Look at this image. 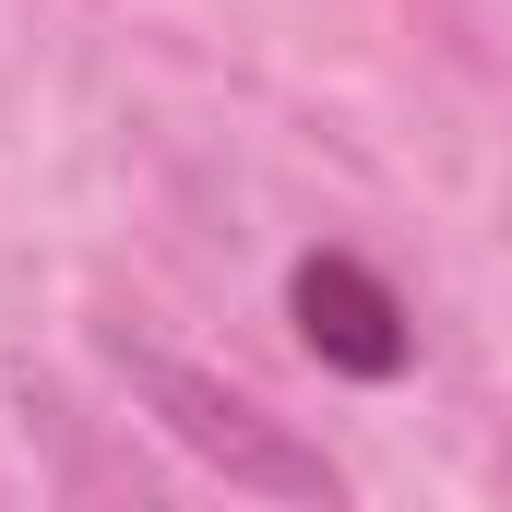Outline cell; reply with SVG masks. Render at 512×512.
Segmentation results:
<instances>
[{
	"label": "cell",
	"instance_id": "cell-1",
	"mask_svg": "<svg viewBox=\"0 0 512 512\" xmlns=\"http://www.w3.org/2000/svg\"><path fill=\"white\" fill-rule=\"evenodd\" d=\"M120 382H131V405H143V417H155L179 453H203L227 489H251V501H346L334 453H310L286 417H262L251 393H227L215 370L155 358V346H120Z\"/></svg>",
	"mask_w": 512,
	"mask_h": 512
},
{
	"label": "cell",
	"instance_id": "cell-2",
	"mask_svg": "<svg viewBox=\"0 0 512 512\" xmlns=\"http://www.w3.org/2000/svg\"><path fill=\"white\" fill-rule=\"evenodd\" d=\"M286 322H298V346H310L334 382H393V370L417 358L405 298H393L358 251H310L298 262V274H286Z\"/></svg>",
	"mask_w": 512,
	"mask_h": 512
}]
</instances>
